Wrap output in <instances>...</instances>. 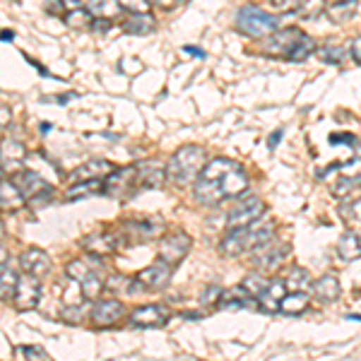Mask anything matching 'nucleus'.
Segmentation results:
<instances>
[{"mask_svg":"<svg viewBox=\"0 0 361 361\" xmlns=\"http://www.w3.org/2000/svg\"><path fill=\"white\" fill-rule=\"evenodd\" d=\"M311 54H316V42H313L308 34H304V39H301L299 44H296V49H294V54L289 56V61L292 63H301V61H306Z\"/></svg>","mask_w":361,"mask_h":361,"instance_id":"obj_41","label":"nucleus"},{"mask_svg":"<svg viewBox=\"0 0 361 361\" xmlns=\"http://www.w3.org/2000/svg\"><path fill=\"white\" fill-rule=\"evenodd\" d=\"M287 282L289 289H294V292H306L308 287H311V275H308V270H304V267H294L292 272H289V277L284 279Z\"/></svg>","mask_w":361,"mask_h":361,"instance_id":"obj_36","label":"nucleus"},{"mask_svg":"<svg viewBox=\"0 0 361 361\" xmlns=\"http://www.w3.org/2000/svg\"><path fill=\"white\" fill-rule=\"evenodd\" d=\"M166 176V166L157 159H149L145 164H137V183L145 188H159L164 183Z\"/></svg>","mask_w":361,"mask_h":361,"instance_id":"obj_19","label":"nucleus"},{"mask_svg":"<svg viewBox=\"0 0 361 361\" xmlns=\"http://www.w3.org/2000/svg\"><path fill=\"white\" fill-rule=\"evenodd\" d=\"M183 51H185V54H190V56L205 58V51H200V49H193V46H183Z\"/></svg>","mask_w":361,"mask_h":361,"instance_id":"obj_54","label":"nucleus"},{"mask_svg":"<svg viewBox=\"0 0 361 361\" xmlns=\"http://www.w3.org/2000/svg\"><path fill=\"white\" fill-rule=\"evenodd\" d=\"M106 289L111 294H135L142 289V284L137 282V277H123V275H111L106 279Z\"/></svg>","mask_w":361,"mask_h":361,"instance_id":"obj_30","label":"nucleus"},{"mask_svg":"<svg viewBox=\"0 0 361 361\" xmlns=\"http://www.w3.org/2000/svg\"><path fill=\"white\" fill-rule=\"evenodd\" d=\"M205 149L197 145H183L171 154V159L166 161V178L173 183H193L205 169Z\"/></svg>","mask_w":361,"mask_h":361,"instance_id":"obj_2","label":"nucleus"},{"mask_svg":"<svg viewBox=\"0 0 361 361\" xmlns=\"http://www.w3.org/2000/svg\"><path fill=\"white\" fill-rule=\"evenodd\" d=\"M248 190V176L236 161L217 157L207 161L193 185V195L200 205H217L226 197H241Z\"/></svg>","mask_w":361,"mask_h":361,"instance_id":"obj_1","label":"nucleus"},{"mask_svg":"<svg viewBox=\"0 0 361 361\" xmlns=\"http://www.w3.org/2000/svg\"><path fill=\"white\" fill-rule=\"evenodd\" d=\"M116 236L114 234H106V231H99V234H90L82 238V248L87 250L90 255H97V258H106L116 250Z\"/></svg>","mask_w":361,"mask_h":361,"instance_id":"obj_18","label":"nucleus"},{"mask_svg":"<svg viewBox=\"0 0 361 361\" xmlns=\"http://www.w3.org/2000/svg\"><path fill=\"white\" fill-rule=\"evenodd\" d=\"M289 253V246L287 243H279L277 238L270 241L267 246H263L260 250H255V258H253V265L260 267V270H275V267L282 263L284 255Z\"/></svg>","mask_w":361,"mask_h":361,"instance_id":"obj_14","label":"nucleus"},{"mask_svg":"<svg viewBox=\"0 0 361 361\" xmlns=\"http://www.w3.org/2000/svg\"><path fill=\"white\" fill-rule=\"evenodd\" d=\"M272 5L279 10V13H294L296 10V0H270Z\"/></svg>","mask_w":361,"mask_h":361,"instance_id":"obj_47","label":"nucleus"},{"mask_svg":"<svg viewBox=\"0 0 361 361\" xmlns=\"http://www.w3.org/2000/svg\"><path fill=\"white\" fill-rule=\"evenodd\" d=\"M166 320L169 311L157 304L140 306L130 313V325H135V328H161V325H166Z\"/></svg>","mask_w":361,"mask_h":361,"instance_id":"obj_12","label":"nucleus"},{"mask_svg":"<svg viewBox=\"0 0 361 361\" xmlns=\"http://www.w3.org/2000/svg\"><path fill=\"white\" fill-rule=\"evenodd\" d=\"M20 267H22V272H27V275H34V277L42 279L51 272V258L42 248H27L25 253L20 255Z\"/></svg>","mask_w":361,"mask_h":361,"instance_id":"obj_13","label":"nucleus"},{"mask_svg":"<svg viewBox=\"0 0 361 361\" xmlns=\"http://www.w3.org/2000/svg\"><path fill=\"white\" fill-rule=\"evenodd\" d=\"M337 255H340L345 263L361 258V236L357 231H345L342 238L337 241Z\"/></svg>","mask_w":361,"mask_h":361,"instance_id":"obj_22","label":"nucleus"},{"mask_svg":"<svg viewBox=\"0 0 361 361\" xmlns=\"http://www.w3.org/2000/svg\"><path fill=\"white\" fill-rule=\"evenodd\" d=\"M357 154H359V159H361V145H357Z\"/></svg>","mask_w":361,"mask_h":361,"instance_id":"obj_58","label":"nucleus"},{"mask_svg":"<svg viewBox=\"0 0 361 361\" xmlns=\"http://www.w3.org/2000/svg\"><path fill=\"white\" fill-rule=\"evenodd\" d=\"M361 183V178H347V176H340L333 180V185H330V190L337 195V197H349L354 193V188Z\"/></svg>","mask_w":361,"mask_h":361,"instance_id":"obj_40","label":"nucleus"},{"mask_svg":"<svg viewBox=\"0 0 361 361\" xmlns=\"http://www.w3.org/2000/svg\"><path fill=\"white\" fill-rule=\"evenodd\" d=\"M219 250L226 258H238L241 253L250 250V229L243 226V229H229V234L222 238L219 243Z\"/></svg>","mask_w":361,"mask_h":361,"instance_id":"obj_16","label":"nucleus"},{"mask_svg":"<svg viewBox=\"0 0 361 361\" xmlns=\"http://www.w3.org/2000/svg\"><path fill=\"white\" fill-rule=\"evenodd\" d=\"M325 0H296V10L294 13L299 17H304V20H313V17L323 15L325 13Z\"/></svg>","mask_w":361,"mask_h":361,"instance_id":"obj_32","label":"nucleus"},{"mask_svg":"<svg viewBox=\"0 0 361 361\" xmlns=\"http://www.w3.org/2000/svg\"><path fill=\"white\" fill-rule=\"evenodd\" d=\"M0 111H3V123H0V126H8V106H5V104H3V109H0Z\"/></svg>","mask_w":361,"mask_h":361,"instance_id":"obj_57","label":"nucleus"},{"mask_svg":"<svg viewBox=\"0 0 361 361\" xmlns=\"http://www.w3.org/2000/svg\"><path fill=\"white\" fill-rule=\"evenodd\" d=\"M270 282H272V279H267L263 275H258V272H253V275H248L246 279H243L241 287L246 289V292L253 296L255 301H258V296H263L265 289L270 287Z\"/></svg>","mask_w":361,"mask_h":361,"instance_id":"obj_35","label":"nucleus"},{"mask_svg":"<svg viewBox=\"0 0 361 361\" xmlns=\"http://www.w3.org/2000/svg\"><path fill=\"white\" fill-rule=\"evenodd\" d=\"M349 318H352V320H361V316H349Z\"/></svg>","mask_w":361,"mask_h":361,"instance_id":"obj_59","label":"nucleus"},{"mask_svg":"<svg viewBox=\"0 0 361 361\" xmlns=\"http://www.w3.org/2000/svg\"><path fill=\"white\" fill-rule=\"evenodd\" d=\"M304 39V32L296 27H287V29H279L272 37H267L263 42V54L267 56H279V58H287L294 54L296 44Z\"/></svg>","mask_w":361,"mask_h":361,"instance_id":"obj_5","label":"nucleus"},{"mask_svg":"<svg viewBox=\"0 0 361 361\" xmlns=\"http://www.w3.org/2000/svg\"><path fill=\"white\" fill-rule=\"evenodd\" d=\"M39 299H42V282H39V277L22 272L20 282H17L15 299H13L15 308L17 311H32V308L39 306Z\"/></svg>","mask_w":361,"mask_h":361,"instance_id":"obj_7","label":"nucleus"},{"mask_svg":"<svg viewBox=\"0 0 361 361\" xmlns=\"http://www.w3.org/2000/svg\"><path fill=\"white\" fill-rule=\"evenodd\" d=\"M219 296H222V289L219 287H209L205 294L200 296L202 304H214V301H219Z\"/></svg>","mask_w":361,"mask_h":361,"instance_id":"obj_46","label":"nucleus"},{"mask_svg":"<svg viewBox=\"0 0 361 361\" xmlns=\"http://www.w3.org/2000/svg\"><path fill=\"white\" fill-rule=\"evenodd\" d=\"M92 258H94V255H92ZM92 258H75V260H70V263L66 265L68 277L75 279V282H85L87 277L97 275L99 263H94Z\"/></svg>","mask_w":361,"mask_h":361,"instance_id":"obj_24","label":"nucleus"},{"mask_svg":"<svg viewBox=\"0 0 361 361\" xmlns=\"http://www.w3.org/2000/svg\"><path fill=\"white\" fill-rule=\"evenodd\" d=\"M340 212L347 217V222H357V224H361V197H357V200L345 202V205L340 207Z\"/></svg>","mask_w":361,"mask_h":361,"instance_id":"obj_42","label":"nucleus"},{"mask_svg":"<svg viewBox=\"0 0 361 361\" xmlns=\"http://www.w3.org/2000/svg\"><path fill=\"white\" fill-rule=\"evenodd\" d=\"M114 171H116V166L111 161L92 159V161H85L82 166L75 169V171L70 173V180H73V183H80V180H102V178L111 176Z\"/></svg>","mask_w":361,"mask_h":361,"instance_id":"obj_15","label":"nucleus"},{"mask_svg":"<svg viewBox=\"0 0 361 361\" xmlns=\"http://www.w3.org/2000/svg\"><path fill=\"white\" fill-rule=\"evenodd\" d=\"M349 51H352V58L361 66V37H357L354 42H349Z\"/></svg>","mask_w":361,"mask_h":361,"instance_id":"obj_49","label":"nucleus"},{"mask_svg":"<svg viewBox=\"0 0 361 361\" xmlns=\"http://www.w3.org/2000/svg\"><path fill=\"white\" fill-rule=\"evenodd\" d=\"M27 197L22 195V190L17 188L10 178H3V183H0V205H3V212H15V209H20L25 205Z\"/></svg>","mask_w":361,"mask_h":361,"instance_id":"obj_20","label":"nucleus"},{"mask_svg":"<svg viewBox=\"0 0 361 361\" xmlns=\"http://www.w3.org/2000/svg\"><path fill=\"white\" fill-rule=\"evenodd\" d=\"M66 25L73 29H87V27L94 25V15H92L87 8L73 10V13H66Z\"/></svg>","mask_w":361,"mask_h":361,"instance_id":"obj_37","label":"nucleus"},{"mask_svg":"<svg viewBox=\"0 0 361 361\" xmlns=\"http://www.w3.org/2000/svg\"><path fill=\"white\" fill-rule=\"evenodd\" d=\"M157 29V20L149 13L142 15H128L123 22L126 34H135V37H145V34H152Z\"/></svg>","mask_w":361,"mask_h":361,"instance_id":"obj_23","label":"nucleus"},{"mask_svg":"<svg viewBox=\"0 0 361 361\" xmlns=\"http://www.w3.org/2000/svg\"><path fill=\"white\" fill-rule=\"evenodd\" d=\"M63 5H66V13H73V10L85 8V0H63Z\"/></svg>","mask_w":361,"mask_h":361,"instance_id":"obj_53","label":"nucleus"},{"mask_svg":"<svg viewBox=\"0 0 361 361\" xmlns=\"http://www.w3.org/2000/svg\"><path fill=\"white\" fill-rule=\"evenodd\" d=\"M308 306H311V296L306 292H292V294L284 296L279 311H282L284 316H299V313H304Z\"/></svg>","mask_w":361,"mask_h":361,"instance_id":"obj_29","label":"nucleus"},{"mask_svg":"<svg viewBox=\"0 0 361 361\" xmlns=\"http://www.w3.org/2000/svg\"><path fill=\"white\" fill-rule=\"evenodd\" d=\"M171 272L173 267L164 263V260H157V263H152L149 267H145L142 272L137 275V282L142 284V289H152V292H157V289H164L169 284V279H171Z\"/></svg>","mask_w":361,"mask_h":361,"instance_id":"obj_11","label":"nucleus"},{"mask_svg":"<svg viewBox=\"0 0 361 361\" xmlns=\"http://www.w3.org/2000/svg\"><path fill=\"white\" fill-rule=\"evenodd\" d=\"M25 145L17 142L13 137H5L3 140V169L8 171V166H20L22 161H25Z\"/></svg>","mask_w":361,"mask_h":361,"instance_id":"obj_27","label":"nucleus"},{"mask_svg":"<svg viewBox=\"0 0 361 361\" xmlns=\"http://www.w3.org/2000/svg\"><path fill=\"white\" fill-rule=\"evenodd\" d=\"M188 250H190V236L183 234V231H171L159 243V260L176 267L188 255Z\"/></svg>","mask_w":361,"mask_h":361,"instance_id":"obj_6","label":"nucleus"},{"mask_svg":"<svg viewBox=\"0 0 361 361\" xmlns=\"http://www.w3.org/2000/svg\"><path fill=\"white\" fill-rule=\"evenodd\" d=\"M15 39V32H8V29H5L3 32V42H13Z\"/></svg>","mask_w":361,"mask_h":361,"instance_id":"obj_56","label":"nucleus"},{"mask_svg":"<svg viewBox=\"0 0 361 361\" xmlns=\"http://www.w3.org/2000/svg\"><path fill=\"white\" fill-rule=\"evenodd\" d=\"M92 29L99 32V34L109 32V20H104V17H94V25H92Z\"/></svg>","mask_w":361,"mask_h":361,"instance_id":"obj_52","label":"nucleus"},{"mask_svg":"<svg viewBox=\"0 0 361 361\" xmlns=\"http://www.w3.org/2000/svg\"><path fill=\"white\" fill-rule=\"evenodd\" d=\"M318 58L323 63H328V66H342L345 63V58H347V46H323V49H318L316 51Z\"/></svg>","mask_w":361,"mask_h":361,"instance_id":"obj_33","label":"nucleus"},{"mask_svg":"<svg viewBox=\"0 0 361 361\" xmlns=\"http://www.w3.org/2000/svg\"><path fill=\"white\" fill-rule=\"evenodd\" d=\"M359 10V3L357 0H342V3H330L325 8V15L330 17V22L335 25H342V22H349Z\"/></svg>","mask_w":361,"mask_h":361,"instance_id":"obj_26","label":"nucleus"},{"mask_svg":"<svg viewBox=\"0 0 361 361\" xmlns=\"http://www.w3.org/2000/svg\"><path fill=\"white\" fill-rule=\"evenodd\" d=\"M126 231H130L133 238H137V241H149V238H154L157 234L161 231V222L159 219H133V222L123 224Z\"/></svg>","mask_w":361,"mask_h":361,"instance_id":"obj_21","label":"nucleus"},{"mask_svg":"<svg viewBox=\"0 0 361 361\" xmlns=\"http://www.w3.org/2000/svg\"><path fill=\"white\" fill-rule=\"evenodd\" d=\"M152 8H159V10H166V13H171V10L178 8L180 0H147Z\"/></svg>","mask_w":361,"mask_h":361,"instance_id":"obj_45","label":"nucleus"},{"mask_svg":"<svg viewBox=\"0 0 361 361\" xmlns=\"http://www.w3.org/2000/svg\"><path fill=\"white\" fill-rule=\"evenodd\" d=\"M80 284H82V292H85L87 301H97L99 294H102V289H106V282H104V279L99 277V275L87 277L85 282H80Z\"/></svg>","mask_w":361,"mask_h":361,"instance_id":"obj_39","label":"nucleus"},{"mask_svg":"<svg viewBox=\"0 0 361 361\" xmlns=\"http://www.w3.org/2000/svg\"><path fill=\"white\" fill-rule=\"evenodd\" d=\"M61 10H66V5H63V0H46V13L51 15H58Z\"/></svg>","mask_w":361,"mask_h":361,"instance_id":"obj_50","label":"nucleus"},{"mask_svg":"<svg viewBox=\"0 0 361 361\" xmlns=\"http://www.w3.org/2000/svg\"><path fill=\"white\" fill-rule=\"evenodd\" d=\"M17 282H20V277H17L13 270H10L8 263H3V277H0V296H3V301L15 299Z\"/></svg>","mask_w":361,"mask_h":361,"instance_id":"obj_34","label":"nucleus"},{"mask_svg":"<svg viewBox=\"0 0 361 361\" xmlns=\"http://www.w3.org/2000/svg\"><path fill=\"white\" fill-rule=\"evenodd\" d=\"M82 316H85L82 306H66V311H63V318H66L68 323H73V325L82 323Z\"/></svg>","mask_w":361,"mask_h":361,"instance_id":"obj_44","label":"nucleus"},{"mask_svg":"<svg viewBox=\"0 0 361 361\" xmlns=\"http://www.w3.org/2000/svg\"><path fill=\"white\" fill-rule=\"evenodd\" d=\"M250 299H253V296H250L246 289L238 284V287L229 289V292H222V296H219L217 304L222 306V308H236V306H248Z\"/></svg>","mask_w":361,"mask_h":361,"instance_id":"obj_31","label":"nucleus"},{"mask_svg":"<svg viewBox=\"0 0 361 361\" xmlns=\"http://www.w3.org/2000/svg\"><path fill=\"white\" fill-rule=\"evenodd\" d=\"M263 214H265V202L258 195H248L231 207L229 217H226V226L229 229H243V226L255 224Z\"/></svg>","mask_w":361,"mask_h":361,"instance_id":"obj_4","label":"nucleus"},{"mask_svg":"<svg viewBox=\"0 0 361 361\" xmlns=\"http://www.w3.org/2000/svg\"><path fill=\"white\" fill-rule=\"evenodd\" d=\"M13 183L22 190V195H25L27 200H39V197H46V195L54 193L49 180H44L37 171H29V169L17 171L13 176Z\"/></svg>","mask_w":361,"mask_h":361,"instance_id":"obj_8","label":"nucleus"},{"mask_svg":"<svg viewBox=\"0 0 361 361\" xmlns=\"http://www.w3.org/2000/svg\"><path fill=\"white\" fill-rule=\"evenodd\" d=\"M330 140L337 145H357V140H354V135H349V133H340V135H330Z\"/></svg>","mask_w":361,"mask_h":361,"instance_id":"obj_51","label":"nucleus"},{"mask_svg":"<svg viewBox=\"0 0 361 361\" xmlns=\"http://www.w3.org/2000/svg\"><path fill=\"white\" fill-rule=\"evenodd\" d=\"M94 193H104V180H80V183H73V188L68 190V197L94 195Z\"/></svg>","mask_w":361,"mask_h":361,"instance_id":"obj_38","label":"nucleus"},{"mask_svg":"<svg viewBox=\"0 0 361 361\" xmlns=\"http://www.w3.org/2000/svg\"><path fill=\"white\" fill-rule=\"evenodd\" d=\"M236 29L250 39H267L279 32V17L265 13L258 5H243L236 13Z\"/></svg>","mask_w":361,"mask_h":361,"instance_id":"obj_3","label":"nucleus"},{"mask_svg":"<svg viewBox=\"0 0 361 361\" xmlns=\"http://www.w3.org/2000/svg\"><path fill=\"white\" fill-rule=\"evenodd\" d=\"M284 296H287V282H282V279H272L270 287L263 292V296H258L260 311L263 313H279Z\"/></svg>","mask_w":361,"mask_h":361,"instance_id":"obj_17","label":"nucleus"},{"mask_svg":"<svg viewBox=\"0 0 361 361\" xmlns=\"http://www.w3.org/2000/svg\"><path fill=\"white\" fill-rule=\"evenodd\" d=\"M85 8L90 10L94 17H104V20H111V17L121 15L123 5L121 0H85Z\"/></svg>","mask_w":361,"mask_h":361,"instance_id":"obj_28","label":"nucleus"},{"mask_svg":"<svg viewBox=\"0 0 361 361\" xmlns=\"http://www.w3.org/2000/svg\"><path fill=\"white\" fill-rule=\"evenodd\" d=\"M277 140H282V130H275V133L270 135V142H267V145H270V149H275V147H277Z\"/></svg>","mask_w":361,"mask_h":361,"instance_id":"obj_55","label":"nucleus"},{"mask_svg":"<svg viewBox=\"0 0 361 361\" xmlns=\"http://www.w3.org/2000/svg\"><path fill=\"white\" fill-rule=\"evenodd\" d=\"M121 5H123V10H128L130 15L149 13V8H152V5H149L147 0H121Z\"/></svg>","mask_w":361,"mask_h":361,"instance_id":"obj_43","label":"nucleus"},{"mask_svg":"<svg viewBox=\"0 0 361 361\" xmlns=\"http://www.w3.org/2000/svg\"><path fill=\"white\" fill-rule=\"evenodd\" d=\"M22 354H25L27 361H44L42 349H39V347H22Z\"/></svg>","mask_w":361,"mask_h":361,"instance_id":"obj_48","label":"nucleus"},{"mask_svg":"<svg viewBox=\"0 0 361 361\" xmlns=\"http://www.w3.org/2000/svg\"><path fill=\"white\" fill-rule=\"evenodd\" d=\"M313 292H316V296L323 301V304H330V301L340 299L342 287H340V282H337V277L325 275V277H320L316 284H313Z\"/></svg>","mask_w":361,"mask_h":361,"instance_id":"obj_25","label":"nucleus"},{"mask_svg":"<svg viewBox=\"0 0 361 361\" xmlns=\"http://www.w3.org/2000/svg\"><path fill=\"white\" fill-rule=\"evenodd\" d=\"M126 308L118 299H99L94 308L90 311V318L97 328H111V325L118 323L123 318Z\"/></svg>","mask_w":361,"mask_h":361,"instance_id":"obj_10","label":"nucleus"},{"mask_svg":"<svg viewBox=\"0 0 361 361\" xmlns=\"http://www.w3.org/2000/svg\"><path fill=\"white\" fill-rule=\"evenodd\" d=\"M333 3H342V0H333Z\"/></svg>","mask_w":361,"mask_h":361,"instance_id":"obj_60","label":"nucleus"},{"mask_svg":"<svg viewBox=\"0 0 361 361\" xmlns=\"http://www.w3.org/2000/svg\"><path fill=\"white\" fill-rule=\"evenodd\" d=\"M137 183V166H128V169H116V171L104 180V193L121 200L128 197L133 190V185Z\"/></svg>","mask_w":361,"mask_h":361,"instance_id":"obj_9","label":"nucleus"}]
</instances>
